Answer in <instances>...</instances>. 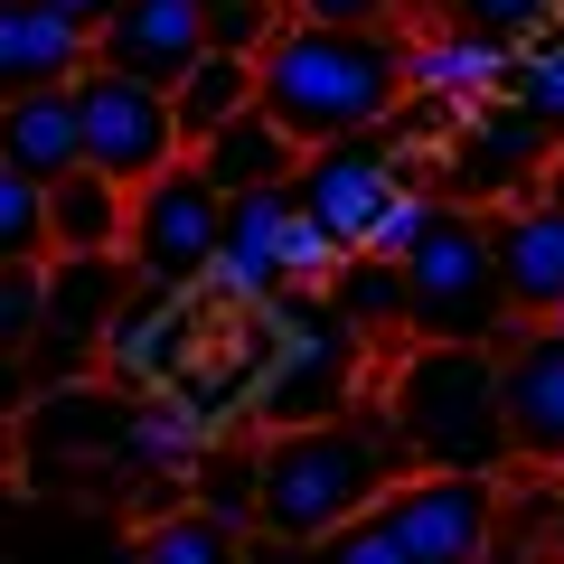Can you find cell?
Returning <instances> with one entry per match:
<instances>
[{"label":"cell","instance_id":"7a4b0ae2","mask_svg":"<svg viewBox=\"0 0 564 564\" xmlns=\"http://www.w3.org/2000/svg\"><path fill=\"white\" fill-rule=\"evenodd\" d=\"M404 104V29H311L282 20L273 47L254 57V113L292 151L386 132Z\"/></svg>","mask_w":564,"mask_h":564},{"label":"cell","instance_id":"6da1fadb","mask_svg":"<svg viewBox=\"0 0 564 564\" xmlns=\"http://www.w3.org/2000/svg\"><path fill=\"white\" fill-rule=\"evenodd\" d=\"M404 470L414 462H404V443H395V423H386L377 395H358L329 423H302V433H263L254 443V527L245 536L321 545L348 518H367Z\"/></svg>","mask_w":564,"mask_h":564},{"label":"cell","instance_id":"4316f807","mask_svg":"<svg viewBox=\"0 0 564 564\" xmlns=\"http://www.w3.org/2000/svg\"><path fill=\"white\" fill-rule=\"evenodd\" d=\"M39 311H47V263H0V358L10 367L39 339Z\"/></svg>","mask_w":564,"mask_h":564},{"label":"cell","instance_id":"8992f818","mask_svg":"<svg viewBox=\"0 0 564 564\" xmlns=\"http://www.w3.org/2000/svg\"><path fill=\"white\" fill-rule=\"evenodd\" d=\"M217 226H226V198L198 180V161H170L161 180L132 188L122 263H132L141 292H198L207 263H217Z\"/></svg>","mask_w":564,"mask_h":564},{"label":"cell","instance_id":"e0dca14e","mask_svg":"<svg viewBox=\"0 0 564 564\" xmlns=\"http://www.w3.org/2000/svg\"><path fill=\"white\" fill-rule=\"evenodd\" d=\"M0 170H20L29 188H57L66 170H85V151H76V104H66V95L0 104Z\"/></svg>","mask_w":564,"mask_h":564},{"label":"cell","instance_id":"603a6c76","mask_svg":"<svg viewBox=\"0 0 564 564\" xmlns=\"http://www.w3.org/2000/svg\"><path fill=\"white\" fill-rule=\"evenodd\" d=\"M433 20L462 29V39H489V47H508V57H518V47H536L545 29L564 20V0H443Z\"/></svg>","mask_w":564,"mask_h":564},{"label":"cell","instance_id":"d590c367","mask_svg":"<svg viewBox=\"0 0 564 564\" xmlns=\"http://www.w3.org/2000/svg\"><path fill=\"white\" fill-rule=\"evenodd\" d=\"M536 329H555V339H564V311H555V321H536Z\"/></svg>","mask_w":564,"mask_h":564},{"label":"cell","instance_id":"484cf974","mask_svg":"<svg viewBox=\"0 0 564 564\" xmlns=\"http://www.w3.org/2000/svg\"><path fill=\"white\" fill-rule=\"evenodd\" d=\"M0 263H47V188L0 170Z\"/></svg>","mask_w":564,"mask_h":564},{"label":"cell","instance_id":"277c9868","mask_svg":"<svg viewBox=\"0 0 564 564\" xmlns=\"http://www.w3.org/2000/svg\"><path fill=\"white\" fill-rule=\"evenodd\" d=\"M404 273V339L414 348H508L518 321L499 302V263H489V226L470 207H443L423 217V236L395 254Z\"/></svg>","mask_w":564,"mask_h":564},{"label":"cell","instance_id":"9c48e42d","mask_svg":"<svg viewBox=\"0 0 564 564\" xmlns=\"http://www.w3.org/2000/svg\"><path fill=\"white\" fill-rule=\"evenodd\" d=\"M122 302H132V263L122 254H57L47 263V311H39V339H29V367L57 386H76L85 367L104 358Z\"/></svg>","mask_w":564,"mask_h":564},{"label":"cell","instance_id":"e575fe53","mask_svg":"<svg viewBox=\"0 0 564 564\" xmlns=\"http://www.w3.org/2000/svg\"><path fill=\"white\" fill-rule=\"evenodd\" d=\"M395 10H414V20H433V10H443V0H395Z\"/></svg>","mask_w":564,"mask_h":564},{"label":"cell","instance_id":"ffe728a7","mask_svg":"<svg viewBox=\"0 0 564 564\" xmlns=\"http://www.w3.org/2000/svg\"><path fill=\"white\" fill-rule=\"evenodd\" d=\"M236 113H254V66H245V57H217V47H207V57L188 66L180 85H170V132H180V161L198 151V141H217Z\"/></svg>","mask_w":564,"mask_h":564},{"label":"cell","instance_id":"30bf717a","mask_svg":"<svg viewBox=\"0 0 564 564\" xmlns=\"http://www.w3.org/2000/svg\"><path fill=\"white\" fill-rule=\"evenodd\" d=\"M499 358V423L518 470H564V339L555 329H518Z\"/></svg>","mask_w":564,"mask_h":564},{"label":"cell","instance_id":"3957f363","mask_svg":"<svg viewBox=\"0 0 564 564\" xmlns=\"http://www.w3.org/2000/svg\"><path fill=\"white\" fill-rule=\"evenodd\" d=\"M386 423L414 470H452V480H518L499 423V358L489 348H404L386 377Z\"/></svg>","mask_w":564,"mask_h":564},{"label":"cell","instance_id":"1f68e13d","mask_svg":"<svg viewBox=\"0 0 564 564\" xmlns=\"http://www.w3.org/2000/svg\"><path fill=\"white\" fill-rule=\"evenodd\" d=\"M236 564H311V545H282V536H245Z\"/></svg>","mask_w":564,"mask_h":564},{"label":"cell","instance_id":"f546056e","mask_svg":"<svg viewBox=\"0 0 564 564\" xmlns=\"http://www.w3.org/2000/svg\"><path fill=\"white\" fill-rule=\"evenodd\" d=\"M282 20H311V29H395V0H282Z\"/></svg>","mask_w":564,"mask_h":564},{"label":"cell","instance_id":"9a60e30c","mask_svg":"<svg viewBox=\"0 0 564 564\" xmlns=\"http://www.w3.org/2000/svg\"><path fill=\"white\" fill-rule=\"evenodd\" d=\"M518 57L489 39H462V29H404V95H443V104H499Z\"/></svg>","mask_w":564,"mask_h":564},{"label":"cell","instance_id":"f1b7e54d","mask_svg":"<svg viewBox=\"0 0 564 564\" xmlns=\"http://www.w3.org/2000/svg\"><path fill=\"white\" fill-rule=\"evenodd\" d=\"M423 217H433V188H423V180H404V188H395V207L377 217V236H367V254H386V263H395L404 245L423 236Z\"/></svg>","mask_w":564,"mask_h":564},{"label":"cell","instance_id":"44dd1931","mask_svg":"<svg viewBox=\"0 0 564 564\" xmlns=\"http://www.w3.org/2000/svg\"><path fill=\"white\" fill-rule=\"evenodd\" d=\"M321 302L339 311L358 339H386V329H404V273L386 254H339V273L321 282Z\"/></svg>","mask_w":564,"mask_h":564},{"label":"cell","instance_id":"83f0119b","mask_svg":"<svg viewBox=\"0 0 564 564\" xmlns=\"http://www.w3.org/2000/svg\"><path fill=\"white\" fill-rule=\"evenodd\" d=\"M273 29H282V0H236V10H207V47H217V57H245V66L273 47Z\"/></svg>","mask_w":564,"mask_h":564},{"label":"cell","instance_id":"d6986e66","mask_svg":"<svg viewBox=\"0 0 564 564\" xmlns=\"http://www.w3.org/2000/svg\"><path fill=\"white\" fill-rule=\"evenodd\" d=\"M122 217H132V188L95 180V170H66L47 188V263L57 254H122Z\"/></svg>","mask_w":564,"mask_h":564},{"label":"cell","instance_id":"5b68a950","mask_svg":"<svg viewBox=\"0 0 564 564\" xmlns=\"http://www.w3.org/2000/svg\"><path fill=\"white\" fill-rule=\"evenodd\" d=\"M545 161H555V141L536 132V122L518 113V104H462V122H452V141L433 151V161L414 170L423 188L443 207H470V217H499V207H518V198H536V180H545Z\"/></svg>","mask_w":564,"mask_h":564},{"label":"cell","instance_id":"7402d4cb","mask_svg":"<svg viewBox=\"0 0 564 564\" xmlns=\"http://www.w3.org/2000/svg\"><path fill=\"white\" fill-rule=\"evenodd\" d=\"M180 508H198V518L245 536L254 527V443H198V462L180 480Z\"/></svg>","mask_w":564,"mask_h":564},{"label":"cell","instance_id":"836d02e7","mask_svg":"<svg viewBox=\"0 0 564 564\" xmlns=\"http://www.w3.org/2000/svg\"><path fill=\"white\" fill-rule=\"evenodd\" d=\"M536 198H545V207H555V217H564V151H555V161H545V180H536Z\"/></svg>","mask_w":564,"mask_h":564},{"label":"cell","instance_id":"52a82bcc","mask_svg":"<svg viewBox=\"0 0 564 564\" xmlns=\"http://www.w3.org/2000/svg\"><path fill=\"white\" fill-rule=\"evenodd\" d=\"M404 180H414V170L395 161V141L358 132V141H321V151H302V170L282 180V198H292V217L321 226L339 254H367V236H377V217L395 207Z\"/></svg>","mask_w":564,"mask_h":564},{"label":"cell","instance_id":"d6a6232c","mask_svg":"<svg viewBox=\"0 0 564 564\" xmlns=\"http://www.w3.org/2000/svg\"><path fill=\"white\" fill-rule=\"evenodd\" d=\"M545 545H555V564H564V470H555V489H545Z\"/></svg>","mask_w":564,"mask_h":564},{"label":"cell","instance_id":"cb8c5ba5","mask_svg":"<svg viewBox=\"0 0 564 564\" xmlns=\"http://www.w3.org/2000/svg\"><path fill=\"white\" fill-rule=\"evenodd\" d=\"M236 527H217V518H198V508H161V518L141 527V545H132V564H236Z\"/></svg>","mask_w":564,"mask_h":564},{"label":"cell","instance_id":"ac0fdd59","mask_svg":"<svg viewBox=\"0 0 564 564\" xmlns=\"http://www.w3.org/2000/svg\"><path fill=\"white\" fill-rule=\"evenodd\" d=\"M188 161H198V180L217 188V198H245V188H282L292 170H302V151H292L263 113H236L217 141H198Z\"/></svg>","mask_w":564,"mask_h":564},{"label":"cell","instance_id":"5bb4252c","mask_svg":"<svg viewBox=\"0 0 564 564\" xmlns=\"http://www.w3.org/2000/svg\"><path fill=\"white\" fill-rule=\"evenodd\" d=\"M85 66H95V47H85L66 20H47L39 0H0V104L66 95Z\"/></svg>","mask_w":564,"mask_h":564},{"label":"cell","instance_id":"7c38bea8","mask_svg":"<svg viewBox=\"0 0 564 564\" xmlns=\"http://www.w3.org/2000/svg\"><path fill=\"white\" fill-rule=\"evenodd\" d=\"M480 226H489V263H499L508 321L518 329L555 321L564 311V217L545 198H518V207H499V217H480Z\"/></svg>","mask_w":564,"mask_h":564},{"label":"cell","instance_id":"4fadbf2b","mask_svg":"<svg viewBox=\"0 0 564 564\" xmlns=\"http://www.w3.org/2000/svg\"><path fill=\"white\" fill-rule=\"evenodd\" d=\"M282 217H292V198H282V188H245V198H226L207 282H217L236 311H273L282 292H292V282H282Z\"/></svg>","mask_w":564,"mask_h":564},{"label":"cell","instance_id":"8fae6325","mask_svg":"<svg viewBox=\"0 0 564 564\" xmlns=\"http://www.w3.org/2000/svg\"><path fill=\"white\" fill-rule=\"evenodd\" d=\"M198 57H207V10L198 0H122L113 20L95 29V66L151 85V95H170Z\"/></svg>","mask_w":564,"mask_h":564},{"label":"cell","instance_id":"8d00e7d4","mask_svg":"<svg viewBox=\"0 0 564 564\" xmlns=\"http://www.w3.org/2000/svg\"><path fill=\"white\" fill-rule=\"evenodd\" d=\"M198 10H236V0H198Z\"/></svg>","mask_w":564,"mask_h":564},{"label":"cell","instance_id":"4dcf8cb0","mask_svg":"<svg viewBox=\"0 0 564 564\" xmlns=\"http://www.w3.org/2000/svg\"><path fill=\"white\" fill-rule=\"evenodd\" d=\"M39 10H47V20H66V29H76V39H85V47H95V29L113 20L122 0H39Z\"/></svg>","mask_w":564,"mask_h":564},{"label":"cell","instance_id":"2e32d148","mask_svg":"<svg viewBox=\"0 0 564 564\" xmlns=\"http://www.w3.org/2000/svg\"><path fill=\"white\" fill-rule=\"evenodd\" d=\"M104 358H113V377L132 386H161L188 367V292H132L113 321V339H104Z\"/></svg>","mask_w":564,"mask_h":564},{"label":"cell","instance_id":"ba28073f","mask_svg":"<svg viewBox=\"0 0 564 564\" xmlns=\"http://www.w3.org/2000/svg\"><path fill=\"white\" fill-rule=\"evenodd\" d=\"M66 104H76V151H85V170H95V180L141 188V180H161V170L180 161L170 95H151V85L113 76V66H85V76L66 85Z\"/></svg>","mask_w":564,"mask_h":564},{"label":"cell","instance_id":"d4e9b609","mask_svg":"<svg viewBox=\"0 0 564 564\" xmlns=\"http://www.w3.org/2000/svg\"><path fill=\"white\" fill-rule=\"evenodd\" d=\"M508 104H518V113H527V122H536V132L564 151V20L545 29L536 47H518V76H508Z\"/></svg>","mask_w":564,"mask_h":564}]
</instances>
